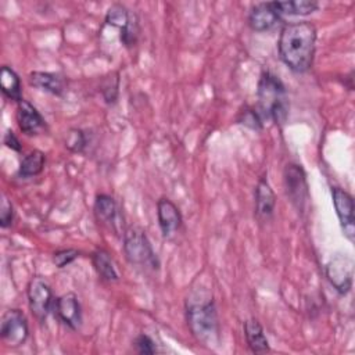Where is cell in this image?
Segmentation results:
<instances>
[{
    "instance_id": "1",
    "label": "cell",
    "mask_w": 355,
    "mask_h": 355,
    "mask_svg": "<svg viewBox=\"0 0 355 355\" xmlns=\"http://www.w3.org/2000/svg\"><path fill=\"white\" fill-rule=\"evenodd\" d=\"M316 47V28L308 21L287 24L279 37L277 49L280 60L294 72H305L311 68Z\"/></svg>"
},
{
    "instance_id": "2",
    "label": "cell",
    "mask_w": 355,
    "mask_h": 355,
    "mask_svg": "<svg viewBox=\"0 0 355 355\" xmlns=\"http://www.w3.org/2000/svg\"><path fill=\"white\" fill-rule=\"evenodd\" d=\"M187 324L194 337L205 345H215L219 337V324L216 308L212 298L190 300L186 309Z\"/></svg>"
},
{
    "instance_id": "3",
    "label": "cell",
    "mask_w": 355,
    "mask_h": 355,
    "mask_svg": "<svg viewBox=\"0 0 355 355\" xmlns=\"http://www.w3.org/2000/svg\"><path fill=\"white\" fill-rule=\"evenodd\" d=\"M286 90L282 80L270 72H263L258 83V115L272 119L276 123L283 122L287 115Z\"/></svg>"
},
{
    "instance_id": "4",
    "label": "cell",
    "mask_w": 355,
    "mask_h": 355,
    "mask_svg": "<svg viewBox=\"0 0 355 355\" xmlns=\"http://www.w3.org/2000/svg\"><path fill=\"white\" fill-rule=\"evenodd\" d=\"M123 251L129 262L136 265H150L158 268L157 257L146 233L136 226H130L123 233Z\"/></svg>"
},
{
    "instance_id": "5",
    "label": "cell",
    "mask_w": 355,
    "mask_h": 355,
    "mask_svg": "<svg viewBox=\"0 0 355 355\" xmlns=\"http://www.w3.org/2000/svg\"><path fill=\"white\" fill-rule=\"evenodd\" d=\"M26 294H28V302L32 313L39 320L46 319L49 312L54 306L53 293L49 282L40 276L33 277L28 284Z\"/></svg>"
},
{
    "instance_id": "6",
    "label": "cell",
    "mask_w": 355,
    "mask_h": 355,
    "mask_svg": "<svg viewBox=\"0 0 355 355\" xmlns=\"http://www.w3.org/2000/svg\"><path fill=\"white\" fill-rule=\"evenodd\" d=\"M28 334V322L19 309H10L3 315L0 323V336L8 347L22 345L26 341Z\"/></svg>"
},
{
    "instance_id": "7",
    "label": "cell",
    "mask_w": 355,
    "mask_h": 355,
    "mask_svg": "<svg viewBox=\"0 0 355 355\" xmlns=\"http://www.w3.org/2000/svg\"><path fill=\"white\" fill-rule=\"evenodd\" d=\"M326 276L340 294H347L352 286L354 261L347 255H336L326 265Z\"/></svg>"
},
{
    "instance_id": "8",
    "label": "cell",
    "mask_w": 355,
    "mask_h": 355,
    "mask_svg": "<svg viewBox=\"0 0 355 355\" xmlns=\"http://www.w3.org/2000/svg\"><path fill=\"white\" fill-rule=\"evenodd\" d=\"M284 189L290 201L302 209L308 200V184L301 165L288 164L284 169Z\"/></svg>"
},
{
    "instance_id": "9",
    "label": "cell",
    "mask_w": 355,
    "mask_h": 355,
    "mask_svg": "<svg viewBox=\"0 0 355 355\" xmlns=\"http://www.w3.org/2000/svg\"><path fill=\"white\" fill-rule=\"evenodd\" d=\"M331 198L334 204L336 214L344 230V234L348 240L354 241V232H355V216H354V200L352 196L343 190L341 187L331 189Z\"/></svg>"
},
{
    "instance_id": "10",
    "label": "cell",
    "mask_w": 355,
    "mask_h": 355,
    "mask_svg": "<svg viewBox=\"0 0 355 355\" xmlns=\"http://www.w3.org/2000/svg\"><path fill=\"white\" fill-rule=\"evenodd\" d=\"M55 316L69 329H78L82 322L80 304L73 293H67L54 301Z\"/></svg>"
},
{
    "instance_id": "11",
    "label": "cell",
    "mask_w": 355,
    "mask_h": 355,
    "mask_svg": "<svg viewBox=\"0 0 355 355\" xmlns=\"http://www.w3.org/2000/svg\"><path fill=\"white\" fill-rule=\"evenodd\" d=\"M280 17L282 15L276 8L275 1L258 3L251 8L248 14V25L255 32H265L273 28Z\"/></svg>"
},
{
    "instance_id": "12",
    "label": "cell",
    "mask_w": 355,
    "mask_h": 355,
    "mask_svg": "<svg viewBox=\"0 0 355 355\" xmlns=\"http://www.w3.org/2000/svg\"><path fill=\"white\" fill-rule=\"evenodd\" d=\"M17 122L22 133L28 136H33L40 133L46 123L39 111L26 100L18 101L17 105Z\"/></svg>"
},
{
    "instance_id": "13",
    "label": "cell",
    "mask_w": 355,
    "mask_h": 355,
    "mask_svg": "<svg viewBox=\"0 0 355 355\" xmlns=\"http://www.w3.org/2000/svg\"><path fill=\"white\" fill-rule=\"evenodd\" d=\"M158 225L164 237H169L178 232L182 223V216L178 207L169 198H159L157 202Z\"/></svg>"
},
{
    "instance_id": "14",
    "label": "cell",
    "mask_w": 355,
    "mask_h": 355,
    "mask_svg": "<svg viewBox=\"0 0 355 355\" xmlns=\"http://www.w3.org/2000/svg\"><path fill=\"white\" fill-rule=\"evenodd\" d=\"M275 193L266 179H261L255 189V212L261 219H269L275 211Z\"/></svg>"
},
{
    "instance_id": "15",
    "label": "cell",
    "mask_w": 355,
    "mask_h": 355,
    "mask_svg": "<svg viewBox=\"0 0 355 355\" xmlns=\"http://www.w3.org/2000/svg\"><path fill=\"white\" fill-rule=\"evenodd\" d=\"M94 212L98 219L110 223L112 229L118 232V226L121 225V216L118 212V205L111 196L98 194L94 201Z\"/></svg>"
},
{
    "instance_id": "16",
    "label": "cell",
    "mask_w": 355,
    "mask_h": 355,
    "mask_svg": "<svg viewBox=\"0 0 355 355\" xmlns=\"http://www.w3.org/2000/svg\"><path fill=\"white\" fill-rule=\"evenodd\" d=\"M244 336L252 352L262 354L269 351L268 338L265 337L263 329L257 319H248L244 322Z\"/></svg>"
},
{
    "instance_id": "17",
    "label": "cell",
    "mask_w": 355,
    "mask_h": 355,
    "mask_svg": "<svg viewBox=\"0 0 355 355\" xmlns=\"http://www.w3.org/2000/svg\"><path fill=\"white\" fill-rule=\"evenodd\" d=\"M29 82L32 86H35L43 92L57 94V96H60L64 90V82H62L61 76H58L57 73H51V72L35 71L29 75Z\"/></svg>"
},
{
    "instance_id": "18",
    "label": "cell",
    "mask_w": 355,
    "mask_h": 355,
    "mask_svg": "<svg viewBox=\"0 0 355 355\" xmlns=\"http://www.w3.org/2000/svg\"><path fill=\"white\" fill-rule=\"evenodd\" d=\"M0 86L1 92L6 97L12 101H21V80L15 71L7 65H4L0 71Z\"/></svg>"
},
{
    "instance_id": "19",
    "label": "cell",
    "mask_w": 355,
    "mask_h": 355,
    "mask_svg": "<svg viewBox=\"0 0 355 355\" xmlns=\"http://www.w3.org/2000/svg\"><path fill=\"white\" fill-rule=\"evenodd\" d=\"M93 265L97 273L101 276V279L107 282H116L118 280V272L115 269V265L112 262V258L110 254L104 250H97L93 254Z\"/></svg>"
},
{
    "instance_id": "20",
    "label": "cell",
    "mask_w": 355,
    "mask_h": 355,
    "mask_svg": "<svg viewBox=\"0 0 355 355\" xmlns=\"http://www.w3.org/2000/svg\"><path fill=\"white\" fill-rule=\"evenodd\" d=\"M280 15H308L318 10L319 4L312 0H295V1H275Z\"/></svg>"
},
{
    "instance_id": "21",
    "label": "cell",
    "mask_w": 355,
    "mask_h": 355,
    "mask_svg": "<svg viewBox=\"0 0 355 355\" xmlns=\"http://www.w3.org/2000/svg\"><path fill=\"white\" fill-rule=\"evenodd\" d=\"M44 154L39 150H33L29 154H26L19 165L18 175L22 178H32L39 175L43 171L44 166Z\"/></svg>"
},
{
    "instance_id": "22",
    "label": "cell",
    "mask_w": 355,
    "mask_h": 355,
    "mask_svg": "<svg viewBox=\"0 0 355 355\" xmlns=\"http://www.w3.org/2000/svg\"><path fill=\"white\" fill-rule=\"evenodd\" d=\"M130 15H132V12H129L126 10V7H123L122 4H114L110 7V10L105 15V24L112 25L121 31L128 25Z\"/></svg>"
},
{
    "instance_id": "23",
    "label": "cell",
    "mask_w": 355,
    "mask_h": 355,
    "mask_svg": "<svg viewBox=\"0 0 355 355\" xmlns=\"http://www.w3.org/2000/svg\"><path fill=\"white\" fill-rule=\"evenodd\" d=\"M119 39L123 43V46L126 47H132L135 46L137 36H139V22H137V17L135 14L130 15V19L128 22V25L119 31Z\"/></svg>"
},
{
    "instance_id": "24",
    "label": "cell",
    "mask_w": 355,
    "mask_h": 355,
    "mask_svg": "<svg viewBox=\"0 0 355 355\" xmlns=\"http://www.w3.org/2000/svg\"><path fill=\"white\" fill-rule=\"evenodd\" d=\"M86 146V136L80 129H71L65 139V147L72 153H82Z\"/></svg>"
},
{
    "instance_id": "25",
    "label": "cell",
    "mask_w": 355,
    "mask_h": 355,
    "mask_svg": "<svg viewBox=\"0 0 355 355\" xmlns=\"http://www.w3.org/2000/svg\"><path fill=\"white\" fill-rule=\"evenodd\" d=\"M78 257H79V251L78 250H73V248L60 250V251H55L53 254V263L57 268H64V266L72 263Z\"/></svg>"
},
{
    "instance_id": "26",
    "label": "cell",
    "mask_w": 355,
    "mask_h": 355,
    "mask_svg": "<svg viewBox=\"0 0 355 355\" xmlns=\"http://www.w3.org/2000/svg\"><path fill=\"white\" fill-rule=\"evenodd\" d=\"M12 218H14L12 204L6 196H3L1 204H0V226L8 227L12 223Z\"/></svg>"
},
{
    "instance_id": "27",
    "label": "cell",
    "mask_w": 355,
    "mask_h": 355,
    "mask_svg": "<svg viewBox=\"0 0 355 355\" xmlns=\"http://www.w3.org/2000/svg\"><path fill=\"white\" fill-rule=\"evenodd\" d=\"M135 347L139 354H154L157 351L154 341L146 334H140L135 340Z\"/></svg>"
},
{
    "instance_id": "28",
    "label": "cell",
    "mask_w": 355,
    "mask_h": 355,
    "mask_svg": "<svg viewBox=\"0 0 355 355\" xmlns=\"http://www.w3.org/2000/svg\"><path fill=\"white\" fill-rule=\"evenodd\" d=\"M240 122L251 129H261V125H262L258 112H255L254 110H245L243 112V118L240 119Z\"/></svg>"
},
{
    "instance_id": "29",
    "label": "cell",
    "mask_w": 355,
    "mask_h": 355,
    "mask_svg": "<svg viewBox=\"0 0 355 355\" xmlns=\"http://www.w3.org/2000/svg\"><path fill=\"white\" fill-rule=\"evenodd\" d=\"M4 144H6L8 148L14 150V151H21V143H19V140L17 139V136H15L11 130H8V132L6 133V136H4Z\"/></svg>"
}]
</instances>
